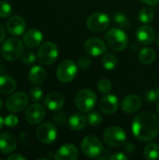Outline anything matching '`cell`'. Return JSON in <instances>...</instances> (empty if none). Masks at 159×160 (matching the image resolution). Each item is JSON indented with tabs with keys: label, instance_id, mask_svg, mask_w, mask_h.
Here are the masks:
<instances>
[{
	"label": "cell",
	"instance_id": "26",
	"mask_svg": "<svg viewBox=\"0 0 159 160\" xmlns=\"http://www.w3.org/2000/svg\"><path fill=\"white\" fill-rule=\"evenodd\" d=\"M154 17H155V10L151 7L142 8L138 13V18L142 24H148L152 22Z\"/></svg>",
	"mask_w": 159,
	"mask_h": 160
},
{
	"label": "cell",
	"instance_id": "39",
	"mask_svg": "<svg viewBox=\"0 0 159 160\" xmlns=\"http://www.w3.org/2000/svg\"><path fill=\"white\" fill-rule=\"evenodd\" d=\"M135 150H136V147L132 142H126L125 143V151L127 154H133Z\"/></svg>",
	"mask_w": 159,
	"mask_h": 160
},
{
	"label": "cell",
	"instance_id": "9",
	"mask_svg": "<svg viewBox=\"0 0 159 160\" xmlns=\"http://www.w3.org/2000/svg\"><path fill=\"white\" fill-rule=\"evenodd\" d=\"M111 24V18L104 12H96L91 14L86 20V25L89 30L95 33L106 31Z\"/></svg>",
	"mask_w": 159,
	"mask_h": 160
},
{
	"label": "cell",
	"instance_id": "36",
	"mask_svg": "<svg viewBox=\"0 0 159 160\" xmlns=\"http://www.w3.org/2000/svg\"><path fill=\"white\" fill-rule=\"evenodd\" d=\"M91 59L87 56H82L79 58L77 65L81 69H87L91 66Z\"/></svg>",
	"mask_w": 159,
	"mask_h": 160
},
{
	"label": "cell",
	"instance_id": "47",
	"mask_svg": "<svg viewBox=\"0 0 159 160\" xmlns=\"http://www.w3.org/2000/svg\"><path fill=\"white\" fill-rule=\"evenodd\" d=\"M157 45H158V47H159V35H158V38H157Z\"/></svg>",
	"mask_w": 159,
	"mask_h": 160
},
{
	"label": "cell",
	"instance_id": "34",
	"mask_svg": "<svg viewBox=\"0 0 159 160\" xmlns=\"http://www.w3.org/2000/svg\"><path fill=\"white\" fill-rule=\"evenodd\" d=\"M19 119L14 114H8L4 118V125L8 128H14L18 125Z\"/></svg>",
	"mask_w": 159,
	"mask_h": 160
},
{
	"label": "cell",
	"instance_id": "15",
	"mask_svg": "<svg viewBox=\"0 0 159 160\" xmlns=\"http://www.w3.org/2000/svg\"><path fill=\"white\" fill-rule=\"evenodd\" d=\"M79 158L78 148L71 143H67L58 148L54 154V159L56 160H76Z\"/></svg>",
	"mask_w": 159,
	"mask_h": 160
},
{
	"label": "cell",
	"instance_id": "20",
	"mask_svg": "<svg viewBox=\"0 0 159 160\" xmlns=\"http://www.w3.org/2000/svg\"><path fill=\"white\" fill-rule=\"evenodd\" d=\"M17 147L15 137L8 132H2L0 134V152L4 155H8L14 152Z\"/></svg>",
	"mask_w": 159,
	"mask_h": 160
},
{
	"label": "cell",
	"instance_id": "4",
	"mask_svg": "<svg viewBox=\"0 0 159 160\" xmlns=\"http://www.w3.org/2000/svg\"><path fill=\"white\" fill-rule=\"evenodd\" d=\"M75 105L82 113H88L97 105V95L90 89H82L75 96Z\"/></svg>",
	"mask_w": 159,
	"mask_h": 160
},
{
	"label": "cell",
	"instance_id": "3",
	"mask_svg": "<svg viewBox=\"0 0 159 160\" xmlns=\"http://www.w3.org/2000/svg\"><path fill=\"white\" fill-rule=\"evenodd\" d=\"M23 52V43L16 38L7 39L1 48V54L7 61H16Z\"/></svg>",
	"mask_w": 159,
	"mask_h": 160
},
{
	"label": "cell",
	"instance_id": "14",
	"mask_svg": "<svg viewBox=\"0 0 159 160\" xmlns=\"http://www.w3.org/2000/svg\"><path fill=\"white\" fill-rule=\"evenodd\" d=\"M119 108V99L116 96L107 94L99 101V109L104 114L111 115L117 112Z\"/></svg>",
	"mask_w": 159,
	"mask_h": 160
},
{
	"label": "cell",
	"instance_id": "44",
	"mask_svg": "<svg viewBox=\"0 0 159 160\" xmlns=\"http://www.w3.org/2000/svg\"><path fill=\"white\" fill-rule=\"evenodd\" d=\"M2 107H3V102H2V100H1V98H0V110L2 109Z\"/></svg>",
	"mask_w": 159,
	"mask_h": 160
},
{
	"label": "cell",
	"instance_id": "32",
	"mask_svg": "<svg viewBox=\"0 0 159 160\" xmlns=\"http://www.w3.org/2000/svg\"><path fill=\"white\" fill-rule=\"evenodd\" d=\"M12 11V7L11 5L6 1V0H2L0 1V18L4 19V18H7Z\"/></svg>",
	"mask_w": 159,
	"mask_h": 160
},
{
	"label": "cell",
	"instance_id": "37",
	"mask_svg": "<svg viewBox=\"0 0 159 160\" xmlns=\"http://www.w3.org/2000/svg\"><path fill=\"white\" fill-rule=\"evenodd\" d=\"M145 99L149 103H155L158 99L157 91L156 90H149V91H147L146 94H145Z\"/></svg>",
	"mask_w": 159,
	"mask_h": 160
},
{
	"label": "cell",
	"instance_id": "17",
	"mask_svg": "<svg viewBox=\"0 0 159 160\" xmlns=\"http://www.w3.org/2000/svg\"><path fill=\"white\" fill-rule=\"evenodd\" d=\"M26 28V22L21 16L15 15L10 17L7 22V29L12 36H21L24 33Z\"/></svg>",
	"mask_w": 159,
	"mask_h": 160
},
{
	"label": "cell",
	"instance_id": "8",
	"mask_svg": "<svg viewBox=\"0 0 159 160\" xmlns=\"http://www.w3.org/2000/svg\"><path fill=\"white\" fill-rule=\"evenodd\" d=\"M59 51L55 43L47 41L40 45L37 51V59L40 64L45 66L52 65L58 58Z\"/></svg>",
	"mask_w": 159,
	"mask_h": 160
},
{
	"label": "cell",
	"instance_id": "33",
	"mask_svg": "<svg viewBox=\"0 0 159 160\" xmlns=\"http://www.w3.org/2000/svg\"><path fill=\"white\" fill-rule=\"evenodd\" d=\"M42 96H43V91L38 86H35L30 90V98H31V100L34 102L40 101L42 98Z\"/></svg>",
	"mask_w": 159,
	"mask_h": 160
},
{
	"label": "cell",
	"instance_id": "5",
	"mask_svg": "<svg viewBox=\"0 0 159 160\" xmlns=\"http://www.w3.org/2000/svg\"><path fill=\"white\" fill-rule=\"evenodd\" d=\"M81 150L87 158H97L103 152V143L97 136L89 135L82 141Z\"/></svg>",
	"mask_w": 159,
	"mask_h": 160
},
{
	"label": "cell",
	"instance_id": "35",
	"mask_svg": "<svg viewBox=\"0 0 159 160\" xmlns=\"http://www.w3.org/2000/svg\"><path fill=\"white\" fill-rule=\"evenodd\" d=\"M37 56L35 55V53L33 52H25L22 56V61L24 65H33L36 60H37Z\"/></svg>",
	"mask_w": 159,
	"mask_h": 160
},
{
	"label": "cell",
	"instance_id": "13",
	"mask_svg": "<svg viewBox=\"0 0 159 160\" xmlns=\"http://www.w3.org/2000/svg\"><path fill=\"white\" fill-rule=\"evenodd\" d=\"M46 110L43 105L35 102L25 111V119L30 125H37L45 118Z\"/></svg>",
	"mask_w": 159,
	"mask_h": 160
},
{
	"label": "cell",
	"instance_id": "43",
	"mask_svg": "<svg viewBox=\"0 0 159 160\" xmlns=\"http://www.w3.org/2000/svg\"><path fill=\"white\" fill-rule=\"evenodd\" d=\"M3 125H4V119L0 116V129L2 128V127H3Z\"/></svg>",
	"mask_w": 159,
	"mask_h": 160
},
{
	"label": "cell",
	"instance_id": "19",
	"mask_svg": "<svg viewBox=\"0 0 159 160\" xmlns=\"http://www.w3.org/2000/svg\"><path fill=\"white\" fill-rule=\"evenodd\" d=\"M142 105V100L138 95H129L122 100L121 108L127 113H134L141 109Z\"/></svg>",
	"mask_w": 159,
	"mask_h": 160
},
{
	"label": "cell",
	"instance_id": "31",
	"mask_svg": "<svg viewBox=\"0 0 159 160\" xmlns=\"http://www.w3.org/2000/svg\"><path fill=\"white\" fill-rule=\"evenodd\" d=\"M113 20H114L115 23L118 24L120 26V28H122V29H126V28L129 27V22H128L127 16L121 12L115 13L113 16Z\"/></svg>",
	"mask_w": 159,
	"mask_h": 160
},
{
	"label": "cell",
	"instance_id": "6",
	"mask_svg": "<svg viewBox=\"0 0 159 160\" xmlns=\"http://www.w3.org/2000/svg\"><path fill=\"white\" fill-rule=\"evenodd\" d=\"M78 65L72 60L62 61L56 68V78L59 82L67 83L72 82L78 74Z\"/></svg>",
	"mask_w": 159,
	"mask_h": 160
},
{
	"label": "cell",
	"instance_id": "41",
	"mask_svg": "<svg viewBox=\"0 0 159 160\" xmlns=\"http://www.w3.org/2000/svg\"><path fill=\"white\" fill-rule=\"evenodd\" d=\"M140 1H142L144 4L149 5V6H156L159 3V0H140Z\"/></svg>",
	"mask_w": 159,
	"mask_h": 160
},
{
	"label": "cell",
	"instance_id": "21",
	"mask_svg": "<svg viewBox=\"0 0 159 160\" xmlns=\"http://www.w3.org/2000/svg\"><path fill=\"white\" fill-rule=\"evenodd\" d=\"M22 40H23V43L27 47L36 48V47H38L42 43L43 35L39 30L36 28H31L24 33Z\"/></svg>",
	"mask_w": 159,
	"mask_h": 160
},
{
	"label": "cell",
	"instance_id": "11",
	"mask_svg": "<svg viewBox=\"0 0 159 160\" xmlns=\"http://www.w3.org/2000/svg\"><path fill=\"white\" fill-rule=\"evenodd\" d=\"M37 140L45 144L53 142L57 137V129L52 123H42L38 126L36 132Z\"/></svg>",
	"mask_w": 159,
	"mask_h": 160
},
{
	"label": "cell",
	"instance_id": "29",
	"mask_svg": "<svg viewBox=\"0 0 159 160\" xmlns=\"http://www.w3.org/2000/svg\"><path fill=\"white\" fill-rule=\"evenodd\" d=\"M112 89V82L110 80L103 78V79L98 81V82H97V90L101 94L107 95V94L111 93Z\"/></svg>",
	"mask_w": 159,
	"mask_h": 160
},
{
	"label": "cell",
	"instance_id": "16",
	"mask_svg": "<svg viewBox=\"0 0 159 160\" xmlns=\"http://www.w3.org/2000/svg\"><path fill=\"white\" fill-rule=\"evenodd\" d=\"M136 38L143 45H150L156 39V31L148 24L141 25L136 31Z\"/></svg>",
	"mask_w": 159,
	"mask_h": 160
},
{
	"label": "cell",
	"instance_id": "46",
	"mask_svg": "<svg viewBox=\"0 0 159 160\" xmlns=\"http://www.w3.org/2000/svg\"><path fill=\"white\" fill-rule=\"evenodd\" d=\"M157 113H158V115H159V103H158V105H157Z\"/></svg>",
	"mask_w": 159,
	"mask_h": 160
},
{
	"label": "cell",
	"instance_id": "45",
	"mask_svg": "<svg viewBox=\"0 0 159 160\" xmlns=\"http://www.w3.org/2000/svg\"><path fill=\"white\" fill-rule=\"evenodd\" d=\"M156 91H157V98H158V99H159V87L157 88V90H156Z\"/></svg>",
	"mask_w": 159,
	"mask_h": 160
},
{
	"label": "cell",
	"instance_id": "24",
	"mask_svg": "<svg viewBox=\"0 0 159 160\" xmlns=\"http://www.w3.org/2000/svg\"><path fill=\"white\" fill-rule=\"evenodd\" d=\"M16 82L15 80L8 75H1L0 76V93L4 95L11 94L16 89Z\"/></svg>",
	"mask_w": 159,
	"mask_h": 160
},
{
	"label": "cell",
	"instance_id": "22",
	"mask_svg": "<svg viewBox=\"0 0 159 160\" xmlns=\"http://www.w3.org/2000/svg\"><path fill=\"white\" fill-rule=\"evenodd\" d=\"M47 78V73L41 66H34L28 72V80L35 85L42 84Z\"/></svg>",
	"mask_w": 159,
	"mask_h": 160
},
{
	"label": "cell",
	"instance_id": "23",
	"mask_svg": "<svg viewBox=\"0 0 159 160\" xmlns=\"http://www.w3.org/2000/svg\"><path fill=\"white\" fill-rule=\"evenodd\" d=\"M87 118L79 112L73 113L68 119V127L73 131H81L87 125Z\"/></svg>",
	"mask_w": 159,
	"mask_h": 160
},
{
	"label": "cell",
	"instance_id": "40",
	"mask_svg": "<svg viewBox=\"0 0 159 160\" xmlns=\"http://www.w3.org/2000/svg\"><path fill=\"white\" fill-rule=\"evenodd\" d=\"M7 159V160H26V158H25L24 157H22V156L19 155V154H15V155H11V156H9Z\"/></svg>",
	"mask_w": 159,
	"mask_h": 160
},
{
	"label": "cell",
	"instance_id": "7",
	"mask_svg": "<svg viewBox=\"0 0 159 160\" xmlns=\"http://www.w3.org/2000/svg\"><path fill=\"white\" fill-rule=\"evenodd\" d=\"M103 141L107 145L117 148L126 143L127 133L120 127H110L103 133Z\"/></svg>",
	"mask_w": 159,
	"mask_h": 160
},
{
	"label": "cell",
	"instance_id": "18",
	"mask_svg": "<svg viewBox=\"0 0 159 160\" xmlns=\"http://www.w3.org/2000/svg\"><path fill=\"white\" fill-rule=\"evenodd\" d=\"M44 105L46 108H48L50 111H59L63 108L65 104V98L63 95H61L58 92H51L46 95L44 98Z\"/></svg>",
	"mask_w": 159,
	"mask_h": 160
},
{
	"label": "cell",
	"instance_id": "1",
	"mask_svg": "<svg viewBox=\"0 0 159 160\" xmlns=\"http://www.w3.org/2000/svg\"><path fill=\"white\" fill-rule=\"evenodd\" d=\"M131 129L140 142H152L159 134L158 116L152 112H142L134 117Z\"/></svg>",
	"mask_w": 159,
	"mask_h": 160
},
{
	"label": "cell",
	"instance_id": "42",
	"mask_svg": "<svg viewBox=\"0 0 159 160\" xmlns=\"http://www.w3.org/2000/svg\"><path fill=\"white\" fill-rule=\"evenodd\" d=\"M5 37H6V34H5V29H4V27L0 24V43L4 40V38H5Z\"/></svg>",
	"mask_w": 159,
	"mask_h": 160
},
{
	"label": "cell",
	"instance_id": "12",
	"mask_svg": "<svg viewBox=\"0 0 159 160\" xmlns=\"http://www.w3.org/2000/svg\"><path fill=\"white\" fill-rule=\"evenodd\" d=\"M106 42L99 38H88L84 44L83 49L84 52L94 57H97L103 55L106 52Z\"/></svg>",
	"mask_w": 159,
	"mask_h": 160
},
{
	"label": "cell",
	"instance_id": "25",
	"mask_svg": "<svg viewBox=\"0 0 159 160\" xmlns=\"http://www.w3.org/2000/svg\"><path fill=\"white\" fill-rule=\"evenodd\" d=\"M157 53L152 48H143L141 50L139 53V59L140 61L144 65H151L156 61Z\"/></svg>",
	"mask_w": 159,
	"mask_h": 160
},
{
	"label": "cell",
	"instance_id": "30",
	"mask_svg": "<svg viewBox=\"0 0 159 160\" xmlns=\"http://www.w3.org/2000/svg\"><path fill=\"white\" fill-rule=\"evenodd\" d=\"M86 118L88 124L92 127H98L102 123V116L98 112H89Z\"/></svg>",
	"mask_w": 159,
	"mask_h": 160
},
{
	"label": "cell",
	"instance_id": "2",
	"mask_svg": "<svg viewBox=\"0 0 159 160\" xmlns=\"http://www.w3.org/2000/svg\"><path fill=\"white\" fill-rule=\"evenodd\" d=\"M105 42L110 49L115 52H122L126 50L128 45V38L122 28L112 27L107 31Z\"/></svg>",
	"mask_w": 159,
	"mask_h": 160
},
{
	"label": "cell",
	"instance_id": "38",
	"mask_svg": "<svg viewBox=\"0 0 159 160\" xmlns=\"http://www.w3.org/2000/svg\"><path fill=\"white\" fill-rule=\"evenodd\" d=\"M109 158L111 160H127L128 159V157L127 155H125L124 153L117 152V153L112 155Z\"/></svg>",
	"mask_w": 159,
	"mask_h": 160
},
{
	"label": "cell",
	"instance_id": "27",
	"mask_svg": "<svg viewBox=\"0 0 159 160\" xmlns=\"http://www.w3.org/2000/svg\"><path fill=\"white\" fill-rule=\"evenodd\" d=\"M143 157L147 160H156L159 158V145L156 142L147 144L143 150Z\"/></svg>",
	"mask_w": 159,
	"mask_h": 160
},
{
	"label": "cell",
	"instance_id": "28",
	"mask_svg": "<svg viewBox=\"0 0 159 160\" xmlns=\"http://www.w3.org/2000/svg\"><path fill=\"white\" fill-rule=\"evenodd\" d=\"M118 64V59L112 52H105L102 57V66L107 70H112L116 68Z\"/></svg>",
	"mask_w": 159,
	"mask_h": 160
},
{
	"label": "cell",
	"instance_id": "48",
	"mask_svg": "<svg viewBox=\"0 0 159 160\" xmlns=\"http://www.w3.org/2000/svg\"><path fill=\"white\" fill-rule=\"evenodd\" d=\"M0 160H1V158H0Z\"/></svg>",
	"mask_w": 159,
	"mask_h": 160
},
{
	"label": "cell",
	"instance_id": "10",
	"mask_svg": "<svg viewBox=\"0 0 159 160\" xmlns=\"http://www.w3.org/2000/svg\"><path fill=\"white\" fill-rule=\"evenodd\" d=\"M29 98L24 92H17L12 94L6 101L7 109L11 112H20L27 108Z\"/></svg>",
	"mask_w": 159,
	"mask_h": 160
}]
</instances>
